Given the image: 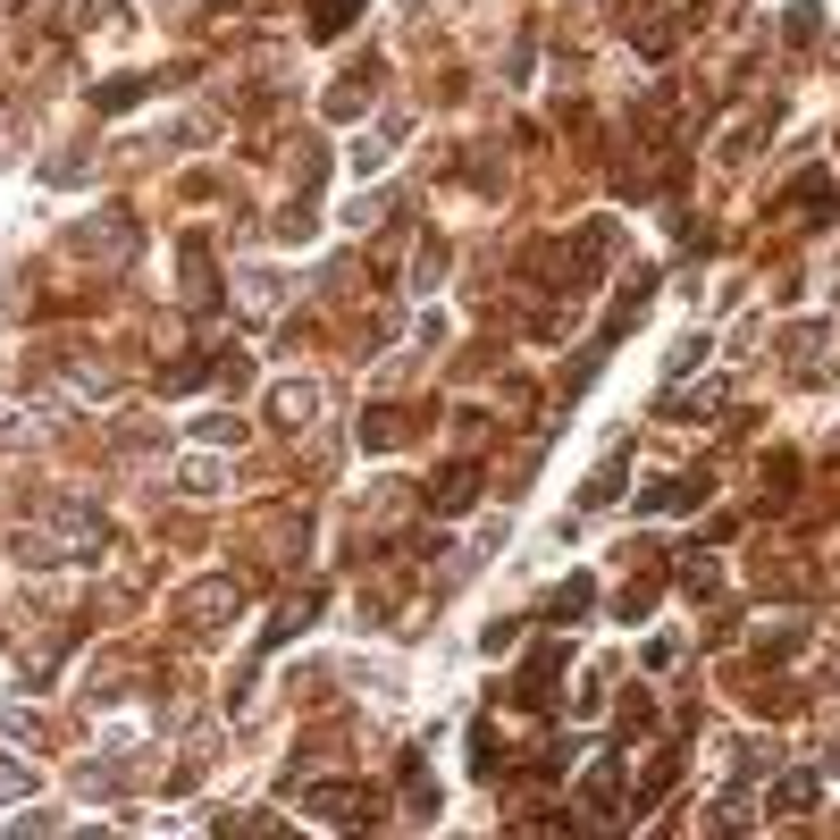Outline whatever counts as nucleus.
I'll return each mask as SVG.
<instances>
[{
    "label": "nucleus",
    "instance_id": "1",
    "mask_svg": "<svg viewBox=\"0 0 840 840\" xmlns=\"http://www.w3.org/2000/svg\"><path fill=\"white\" fill-rule=\"evenodd\" d=\"M471 487H480V480H471V471L454 462L446 480H437V496H429V505H437V513H454V505H471Z\"/></svg>",
    "mask_w": 840,
    "mask_h": 840
},
{
    "label": "nucleus",
    "instance_id": "2",
    "mask_svg": "<svg viewBox=\"0 0 840 840\" xmlns=\"http://www.w3.org/2000/svg\"><path fill=\"white\" fill-rule=\"evenodd\" d=\"M311 807H320L328 824H354V815H361V790H320V799H311Z\"/></svg>",
    "mask_w": 840,
    "mask_h": 840
},
{
    "label": "nucleus",
    "instance_id": "3",
    "mask_svg": "<svg viewBox=\"0 0 840 840\" xmlns=\"http://www.w3.org/2000/svg\"><path fill=\"white\" fill-rule=\"evenodd\" d=\"M815 790H824V774H790V781H781V790H774V807H807Z\"/></svg>",
    "mask_w": 840,
    "mask_h": 840
},
{
    "label": "nucleus",
    "instance_id": "4",
    "mask_svg": "<svg viewBox=\"0 0 840 840\" xmlns=\"http://www.w3.org/2000/svg\"><path fill=\"white\" fill-rule=\"evenodd\" d=\"M588 614V581H563V597H555V622H581Z\"/></svg>",
    "mask_w": 840,
    "mask_h": 840
},
{
    "label": "nucleus",
    "instance_id": "5",
    "mask_svg": "<svg viewBox=\"0 0 840 840\" xmlns=\"http://www.w3.org/2000/svg\"><path fill=\"white\" fill-rule=\"evenodd\" d=\"M354 9H361V0H320V34H336L345 17H354Z\"/></svg>",
    "mask_w": 840,
    "mask_h": 840
}]
</instances>
